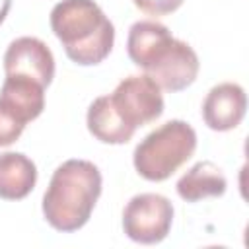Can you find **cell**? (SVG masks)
<instances>
[{"mask_svg":"<svg viewBox=\"0 0 249 249\" xmlns=\"http://www.w3.org/2000/svg\"><path fill=\"white\" fill-rule=\"evenodd\" d=\"M25 124L21 121H18L12 113H8L2 105H0V146H10L14 144L21 132H23Z\"/></svg>","mask_w":249,"mask_h":249,"instance_id":"cell-14","label":"cell"},{"mask_svg":"<svg viewBox=\"0 0 249 249\" xmlns=\"http://www.w3.org/2000/svg\"><path fill=\"white\" fill-rule=\"evenodd\" d=\"M101 173L88 160H68L58 165L43 195V216L58 231L84 228L101 195Z\"/></svg>","mask_w":249,"mask_h":249,"instance_id":"cell-1","label":"cell"},{"mask_svg":"<svg viewBox=\"0 0 249 249\" xmlns=\"http://www.w3.org/2000/svg\"><path fill=\"white\" fill-rule=\"evenodd\" d=\"M109 99L119 117L134 130L160 119L163 113L161 88L146 74L124 78Z\"/></svg>","mask_w":249,"mask_h":249,"instance_id":"cell-5","label":"cell"},{"mask_svg":"<svg viewBox=\"0 0 249 249\" xmlns=\"http://www.w3.org/2000/svg\"><path fill=\"white\" fill-rule=\"evenodd\" d=\"M4 70L6 74L29 76L47 88L54 78V56L41 39L18 37L6 49Z\"/></svg>","mask_w":249,"mask_h":249,"instance_id":"cell-7","label":"cell"},{"mask_svg":"<svg viewBox=\"0 0 249 249\" xmlns=\"http://www.w3.org/2000/svg\"><path fill=\"white\" fill-rule=\"evenodd\" d=\"M134 6L138 10H142L148 16H167L171 12H175L177 8H181L183 0H132Z\"/></svg>","mask_w":249,"mask_h":249,"instance_id":"cell-15","label":"cell"},{"mask_svg":"<svg viewBox=\"0 0 249 249\" xmlns=\"http://www.w3.org/2000/svg\"><path fill=\"white\" fill-rule=\"evenodd\" d=\"M51 29L66 56L82 66L103 62L115 43V27L93 0H62L51 10Z\"/></svg>","mask_w":249,"mask_h":249,"instance_id":"cell-2","label":"cell"},{"mask_svg":"<svg viewBox=\"0 0 249 249\" xmlns=\"http://www.w3.org/2000/svg\"><path fill=\"white\" fill-rule=\"evenodd\" d=\"M10 6H12V0H0V23L6 19V16L10 12Z\"/></svg>","mask_w":249,"mask_h":249,"instance_id":"cell-16","label":"cell"},{"mask_svg":"<svg viewBox=\"0 0 249 249\" xmlns=\"http://www.w3.org/2000/svg\"><path fill=\"white\" fill-rule=\"evenodd\" d=\"M0 105L27 124L45 109V86L23 74H6L0 89Z\"/></svg>","mask_w":249,"mask_h":249,"instance_id":"cell-9","label":"cell"},{"mask_svg":"<svg viewBox=\"0 0 249 249\" xmlns=\"http://www.w3.org/2000/svg\"><path fill=\"white\" fill-rule=\"evenodd\" d=\"M37 183L35 163L19 152L0 154V198L21 200Z\"/></svg>","mask_w":249,"mask_h":249,"instance_id":"cell-10","label":"cell"},{"mask_svg":"<svg viewBox=\"0 0 249 249\" xmlns=\"http://www.w3.org/2000/svg\"><path fill=\"white\" fill-rule=\"evenodd\" d=\"M198 68L200 62L195 49L189 43L171 37L165 45H161L156 51V54L142 70L161 89L181 91L196 80Z\"/></svg>","mask_w":249,"mask_h":249,"instance_id":"cell-6","label":"cell"},{"mask_svg":"<svg viewBox=\"0 0 249 249\" xmlns=\"http://www.w3.org/2000/svg\"><path fill=\"white\" fill-rule=\"evenodd\" d=\"M228 181L222 169L212 161H198L177 181V195L185 202H198L208 196H222Z\"/></svg>","mask_w":249,"mask_h":249,"instance_id":"cell-11","label":"cell"},{"mask_svg":"<svg viewBox=\"0 0 249 249\" xmlns=\"http://www.w3.org/2000/svg\"><path fill=\"white\" fill-rule=\"evenodd\" d=\"M86 123L88 130L103 144H126L134 136V128L119 117L109 95H101L89 105Z\"/></svg>","mask_w":249,"mask_h":249,"instance_id":"cell-12","label":"cell"},{"mask_svg":"<svg viewBox=\"0 0 249 249\" xmlns=\"http://www.w3.org/2000/svg\"><path fill=\"white\" fill-rule=\"evenodd\" d=\"M173 222V204L158 193H142L132 196L123 210L124 233L144 245L160 243L167 237Z\"/></svg>","mask_w":249,"mask_h":249,"instance_id":"cell-4","label":"cell"},{"mask_svg":"<svg viewBox=\"0 0 249 249\" xmlns=\"http://www.w3.org/2000/svg\"><path fill=\"white\" fill-rule=\"evenodd\" d=\"M171 31L160 23V21H152V19H142L130 25L128 29V39H126V51L130 60L144 68L150 58L156 54V51L165 45L171 39Z\"/></svg>","mask_w":249,"mask_h":249,"instance_id":"cell-13","label":"cell"},{"mask_svg":"<svg viewBox=\"0 0 249 249\" xmlns=\"http://www.w3.org/2000/svg\"><path fill=\"white\" fill-rule=\"evenodd\" d=\"M196 150L195 128L173 119L152 130L134 148V169L146 181H165L171 177Z\"/></svg>","mask_w":249,"mask_h":249,"instance_id":"cell-3","label":"cell"},{"mask_svg":"<svg viewBox=\"0 0 249 249\" xmlns=\"http://www.w3.org/2000/svg\"><path fill=\"white\" fill-rule=\"evenodd\" d=\"M247 109V95L239 84L224 82L214 86L202 101V119L208 128L226 132L235 128Z\"/></svg>","mask_w":249,"mask_h":249,"instance_id":"cell-8","label":"cell"}]
</instances>
